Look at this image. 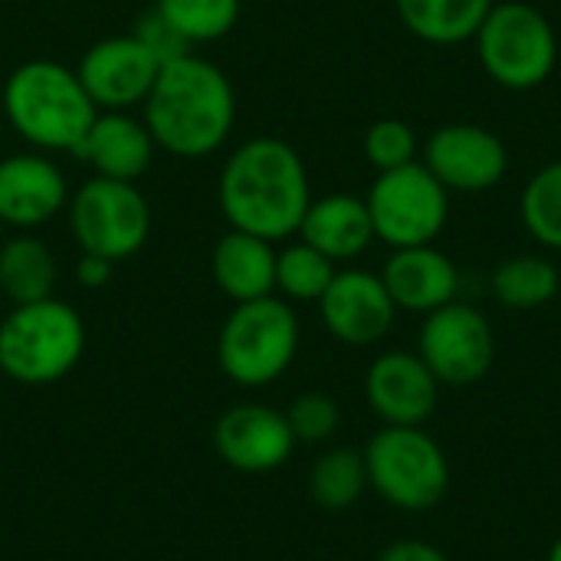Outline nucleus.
<instances>
[{
    "label": "nucleus",
    "instance_id": "1",
    "mask_svg": "<svg viewBox=\"0 0 561 561\" xmlns=\"http://www.w3.org/2000/svg\"><path fill=\"white\" fill-rule=\"evenodd\" d=\"M217 204L230 230H243L270 243L296 237L312 204L299 151L273 135L243 141L220 168Z\"/></svg>",
    "mask_w": 561,
    "mask_h": 561
},
{
    "label": "nucleus",
    "instance_id": "2",
    "mask_svg": "<svg viewBox=\"0 0 561 561\" xmlns=\"http://www.w3.org/2000/svg\"><path fill=\"white\" fill-rule=\"evenodd\" d=\"M141 108L158 151L207 158L224 148L233 131L237 92L217 62L187 53L161 66Z\"/></svg>",
    "mask_w": 561,
    "mask_h": 561
},
{
    "label": "nucleus",
    "instance_id": "3",
    "mask_svg": "<svg viewBox=\"0 0 561 561\" xmlns=\"http://www.w3.org/2000/svg\"><path fill=\"white\" fill-rule=\"evenodd\" d=\"M3 115L33 151L76 154L99 108L76 69L53 59H26L3 82Z\"/></svg>",
    "mask_w": 561,
    "mask_h": 561
},
{
    "label": "nucleus",
    "instance_id": "4",
    "mask_svg": "<svg viewBox=\"0 0 561 561\" xmlns=\"http://www.w3.org/2000/svg\"><path fill=\"white\" fill-rule=\"evenodd\" d=\"M82 352L85 322L56 296L13 306L0 322V371L16 385H53L79 365Z\"/></svg>",
    "mask_w": 561,
    "mask_h": 561
},
{
    "label": "nucleus",
    "instance_id": "5",
    "mask_svg": "<svg viewBox=\"0 0 561 561\" xmlns=\"http://www.w3.org/2000/svg\"><path fill=\"white\" fill-rule=\"evenodd\" d=\"M299 352V319L283 296L237 302L220 325L217 362L243 388H266L283 378Z\"/></svg>",
    "mask_w": 561,
    "mask_h": 561
},
{
    "label": "nucleus",
    "instance_id": "6",
    "mask_svg": "<svg viewBox=\"0 0 561 561\" xmlns=\"http://www.w3.org/2000/svg\"><path fill=\"white\" fill-rule=\"evenodd\" d=\"M473 39L486 76L510 92L539 89L556 72L559 62L556 26L539 7L526 0L493 3Z\"/></svg>",
    "mask_w": 561,
    "mask_h": 561
},
{
    "label": "nucleus",
    "instance_id": "7",
    "mask_svg": "<svg viewBox=\"0 0 561 561\" xmlns=\"http://www.w3.org/2000/svg\"><path fill=\"white\" fill-rule=\"evenodd\" d=\"M368 486L398 510L424 513L434 510L447 486L450 467L440 444L421 427H394L378 431L365 447Z\"/></svg>",
    "mask_w": 561,
    "mask_h": 561
},
{
    "label": "nucleus",
    "instance_id": "8",
    "mask_svg": "<svg viewBox=\"0 0 561 561\" xmlns=\"http://www.w3.org/2000/svg\"><path fill=\"white\" fill-rule=\"evenodd\" d=\"M69 230L82 253L122 263L135 256L151 233V207L138 184L89 178L66 204Z\"/></svg>",
    "mask_w": 561,
    "mask_h": 561
},
{
    "label": "nucleus",
    "instance_id": "9",
    "mask_svg": "<svg viewBox=\"0 0 561 561\" xmlns=\"http://www.w3.org/2000/svg\"><path fill=\"white\" fill-rule=\"evenodd\" d=\"M365 204L375 240L391 250L434 243L450 217V191L424 168L421 158L394 171H378Z\"/></svg>",
    "mask_w": 561,
    "mask_h": 561
},
{
    "label": "nucleus",
    "instance_id": "10",
    "mask_svg": "<svg viewBox=\"0 0 561 561\" xmlns=\"http://www.w3.org/2000/svg\"><path fill=\"white\" fill-rule=\"evenodd\" d=\"M417 355L440 385L470 388L493 368V325L477 306L454 299L427 312L417 339Z\"/></svg>",
    "mask_w": 561,
    "mask_h": 561
},
{
    "label": "nucleus",
    "instance_id": "11",
    "mask_svg": "<svg viewBox=\"0 0 561 561\" xmlns=\"http://www.w3.org/2000/svg\"><path fill=\"white\" fill-rule=\"evenodd\" d=\"M424 168L450 194H483L493 191L510 171L506 141L477 122L440 125L421 148Z\"/></svg>",
    "mask_w": 561,
    "mask_h": 561
},
{
    "label": "nucleus",
    "instance_id": "12",
    "mask_svg": "<svg viewBox=\"0 0 561 561\" xmlns=\"http://www.w3.org/2000/svg\"><path fill=\"white\" fill-rule=\"evenodd\" d=\"M158 72L161 66L135 39V33L92 43L76 69L99 112H131L135 105H145Z\"/></svg>",
    "mask_w": 561,
    "mask_h": 561
},
{
    "label": "nucleus",
    "instance_id": "13",
    "mask_svg": "<svg viewBox=\"0 0 561 561\" xmlns=\"http://www.w3.org/2000/svg\"><path fill=\"white\" fill-rule=\"evenodd\" d=\"M325 329L345 345H375L381 342L398 316V306L378 273L368 270H339L329 289L319 299Z\"/></svg>",
    "mask_w": 561,
    "mask_h": 561
},
{
    "label": "nucleus",
    "instance_id": "14",
    "mask_svg": "<svg viewBox=\"0 0 561 561\" xmlns=\"http://www.w3.org/2000/svg\"><path fill=\"white\" fill-rule=\"evenodd\" d=\"M69 204L62 168L43 151H16L0 158V220L23 233L49 224Z\"/></svg>",
    "mask_w": 561,
    "mask_h": 561
},
{
    "label": "nucleus",
    "instance_id": "15",
    "mask_svg": "<svg viewBox=\"0 0 561 561\" xmlns=\"http://www.w3.org/2000/svg\"><path fill=\"white\" fill-rule=\"evenodd\" d=\"M214 447L220 460L240 473H273L293 457L296 437L283 411L266 404H237L217 421Z\"/></svg>",
    "mask_w": 561,
    "mask_h": 561
},
{
    "label": "nucleus",
    "instance_id": "16",
    "mask_svg": "<svg viewBox=\"0 0 561 561\" xmlns=\"http://www.w3.org/2000/svg\"><path fill=\"white\" fill-rule=\"evenodd\" d=\"M371 411L394 427H421L440 401V381L411 352H385L371 362L365 378Z\"/></svg>",
    "mask_w": 561,
    "mask_h": 561
},
{
    "label": "nucleus",
    "instance_id": "17",
    "mask_svg": "<svg viewBox=\"0 0 561 561\" xmlns=\"http://www.w3.org/2000/svg\"><path fill=\"white\" fill-rule=\"evenodd\" d=\"M154 151L158 145L145 118H135L131 112H99L76 158H82L95 171V178L135 184L151 168Z\"/></svg>",
    "mask_w": 561,
    "mask_h": 561
},
{
    "label": "nucleus",
    "instance_id": "18",
    "mask_svg": "<svg viewBox=\"0 0 561 561\" xmlns=\"http://www.w3.org/2000/svg\"><path fill=\"white\" fill-rule=\"evenodd\" d=\"M381 279L398 309L424 312V316L454 302L460 289L457 263L434 243L394 250L381 270Z\"/></svg>",
    "mask_w": 561,
    "mask_h": 561
},
{
    "label": "nucleus",
    "instance_id": "19",
    "mask_svg": "<svg viewBox=\"0 0 561 561\" xmlns=\"http://www.w3.org/2000/svg\"><path fill=\"white\" fill-rule=\"evenodd\" d=\"M299 240H306L309 247L325 253L332 263L362 256L375 240V227H371L365 197L325 194V197L312 201L299 224Z\"/></svg>",
    "mask_w": 561,
    "mask_h": 561
},
{
    "label": "nucleus",
    "instance_id": "20",
    "mask_svg": "<svg viewBox=\"0 0 561 561\" xmlns=\"http://www.w3.org/2000/svg\"><path fill=\"white\" fill-rule=\"evenodd\" d=\"M210 276L233 302L276 296V250L263 237L227 230L210 253Z\"/></svg>",
    "mask_w": 561,
    "mask_h": 561
},
{
    "label": "nucleus",
    "instance_id": "21",
    "mask_svg": "<svg viewBox=\"0 0 561 561\" xmlns=\"http://www.w3.org/2000/svg\"><path fill=\"white\" fill-rule=\"evenodd\" d=\"M493 0H394L408 33L431 46H457L477 36Z\"/></svg>",
    "mask_w": 561,
    "mask_h": 561
},
{
    "label": "nucleus",
    "instance_id": "22",
    "mask_svg": "<svg viewBox=\"0 0 561 561\" xmlns=\"http://www.w3.org/2000/svg\"><path fill=\"white\" fill-rule=\"evenodd\" d=\"M56 256L39 237L20 233L0 243V293L13 306L49 299L56 289Z\"/></svg>",
    "mask_w": 561,
    "mask_h": 561
},
{
    "label": "nucleus",
    "instance_id": "23",
    "mask_svg": "<svg viewBox=\"0 0 561 561\" xmlns=\"http://www.w3.org/2000/svg\"><path fill=\"white\" fill-rule=\"evenodd\" d=\"M561 293L559 266L539 253H519L496 266L493 273V296L500 306L529 312L549 306Z\"/></svg>",
    "mask_w": 561,
    "mask_h": 561
},
{
    "label": "nucleus",
    "instance_id": "24",
    "mask_svg": "<svg viewBox=\"0 0 561 561\" xmlns=\"http://www.w3.org/2000/svg\"><path fill=\"white\" fill-rule=\"evenodd\" d=\"M365 490H368L365 454H358L352 447L329 450L325 457L316 460V467L309 473V493L329 513L352 510L362 500Z\"/></svg>",
    "mask_w": 561,
    "mask_h": 561
},
{
    "label": "nucleus",
    "instance_id": "25",
    "mask_svg": "<svg viewBox=\"0 0 561 561\" xmlns=\"http://www.w3.org/2000/svg\"><path fill=\"white\" fill-rule=\"evenodd\" d=\"M335 273V263L306 240H296L276 253V293L286 302H319Z\"/></svg>",
    "mask_w": 561,
    "mask_h": 561
},
{
    "label": "nucleus",
    "instance_id": "26",
    "mask_svg": "<svg viewBox=\"0 0 561 561\" xmlns=\"http://www.w3.org/2000/svg\"><path fill=\"white\" fill-rule=\"evenodd\" d=\"M519 210L533 240L549 250H561V158L549 161L526 181Z\"/></svg>",
    "mask_w": 561,
    "mask_h": 561
},
{
    "label": "nucleus",
    "instance_id": "27",
    "mask_svg": "<svg viewBox=\"0 0 561 561\" xmlns=\"http://www.w3.org/2000/svg\"><path fill=\"white\" fill-rule=\"evenodd\" d=\"M154 10L191 46L227 36L240 20V0H154Z\"/></svg>",
    "mask_w": 561,
    "mask_h": 561
},
{
    "label": "nucleus",
    "instance_id": "28",
    "mask_svg": "<svg viewBox=\"0 0 561 561\" xmlns=\"http://www.w3.org/2000/svg\"><path fill=\"white\" fill-rule=\"evenodd\" d=\"M417 131L404 118H378L365 131V158L375 171H394L417 161Z\"/></svg>",
    "mask_w": 561,
    "mask_h": 561
},
{
    "label": "nucleus",
    "instance_id": "29",
    "mask_svg": "<svg viewBox=\"0 0 561 561\" xmlns=\"http://www.w3.org/2000/svg\"><path fill=\"white\" fill-rule=\"evenodd\" d=\"M286 421H289V427H293L296 444H322V440H329V437L339 431L342 414H339V404H335L329 394H322V391H306V394H299V398L289 404Z\"/></svg>",
    "mask_w": 561,
    "mask_h": 561
},
{
    "label": "nucleus",
    "instance_id": "30",
    "mask_svg": "<svg viewBox=\"0 0 561 561\" xmlns=\"http://www.w3.org/2000/svg\"><path fill=\"white\" fill-rule=\"evenodd\" d=\"M131 33H135V39L154 56L158 66H168V62H174V59H181V56L191 53V43H187V39H184L158 10H148V13L138 20V26H135Z\"/></svg>",
    "mask_w": 561,
    "mask_h": 561
},
{
    "label": "nucleus",
    "instance_id": "31",
    "mask_svg": "<svg viewBox=\"0 0 561 561\" xmlns=\"http://www.w3.org/2000/svg\"><path fill=\"white\" fill-rule=\"evenodd\" d=\"M378 561H450L440 549H434L431 542H421V539H398L391 542Z\"/></svg>",
    "mask_w": 561,
    "mask_h": 561
},
{
    "label": "nucleus",
    "instance_id": "32",
    "mask_svg": "<svg viewBox=\"0 0 561 561\" xmlns=\"http://www.w3.org/2000/svg\"><path fill=\"white\" fill-rule=\"evenodd\" d=\"M112 266H115V263H108V260H102V256L82 253L79 263H76V279H79V286H85V289H99V286H105V283L112 279Z\"/></svg>",
    "mask_w": 561,
    "mask_h": 561
},
{
    "label": "nucleus",
    "instance_id": "33",
    "mask_svg": "<svg viewBox=\"0 0 561 561\" xmlns=\"http://www.w3.org/2000/svg\"><path fill=\"white\" fill-rule=\"evenodd\" d=\"M549 561H561V539L552 546V552H549Z\"/></svg>",
    "mask_w": 561,
    "mask_h": 561
},
{
    "label": "nucleus",
    "instance_id": "34",
    "mask_svg": "<svg viewBox=\"0 0 561 561\" xmlns=\"http://www.w3.org/2000/svg\"><path fill=\"white\" fill-rule=\"evenodd\" d=\"M0 243H3V220H0Z\"/></svg>",
    "mask_w": 561,
    "mask_h": 561
}]
</instances>
